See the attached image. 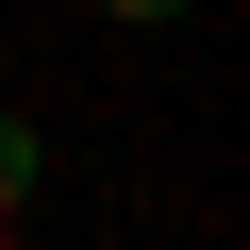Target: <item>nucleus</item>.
Returning a JSON list of instances; mask_svg holds the SVG:
<instances>
[{
  "mask_svg": "<svg viewBox=\"0 0 250 250\" xmlns=\"http://www.w3.org/2000/svg\"><path fill=\"white\" fill-rule=\"evenodd\" d=\"M34 200H50V134H34V117H0V233H17Z\"/></svg>",
  "mask_w": 250,
  "mask_h": 250,
  "instance_id": "1",
  "label": "nucleus"
},
{
  "mask_svg": "<svg viewBox=\"0 0 250 250\" xmlns=\"http://www.w3.org/2000/svg\"><path fill=\"white\" fill-rule=\"evenodd\" d=\"M100 17H117V34H184L200 0H100Z\"/></svg>",
  "mask_w": 250,
  "mask_h": 250,
  "instance_id": "2",
  "label": "nucleus"
}]
</instances>
